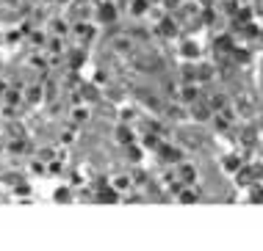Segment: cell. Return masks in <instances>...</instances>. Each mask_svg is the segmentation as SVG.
<instances>
[{
	"mask_svg": "<svg viewBox=\"0 0 263 251\" xmlns=\"http://www.w3.org/2000/svg\"><path fill=\"white\" fill-rule=\"evenodd\" d=\"M180 199H186V202H197V193L194 191H180Z\"/></svg>",
	"mask_w": 263,
	"mask_h": 251,
	"instance_id": "obj_2",
	"label": "cell"
},
{
	"mask_svg": "<svg viewBox=\"0 0 263 251\" xmlns=\"http://www.w3.org/2000/svg\"><path fill=\"white\" fill-rule=\"evenodd\" d=\"M177 179H180L183 185H194L197 182V169L194 166H180L177 169Z\"/></svg>",
	"mask_w": 263,
	"mask_h": 251,
	"instance_id": "obj_1",
	"label": "cell"
}]
</instances>
